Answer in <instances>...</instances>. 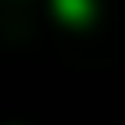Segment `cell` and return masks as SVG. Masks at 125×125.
Instances as JSON below:
<instances>
[{"label": "cell", "mask_w": 125, "mask_h": 125, "mask_svg": "<svg viewBox=\"0 0 125 125\" xmlns=\"http://www.w3.org/2000/svg\"><path fill=\"white\" fill-rule=\"evenodd\" d=\"M55 8H59V16L70 20V23H82V20H90V12H94L90 0H55Z\"/></svg>", "instance_id": "obj_1"}]
</instances>
